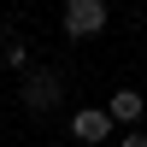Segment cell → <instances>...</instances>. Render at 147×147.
<instances>
[{"instance_id": "6da1fadb", "label": "cell", "mask_w": 147, "mask_h": 147, "mask_svg": "<svg viewBox=\"0 0 147 147\" xmlns=\"http://www.w3.org/2000/svg\"><path fill=\"white\" fill-rule=\"evenodd\" d=\"M112 24V0H65V41H94Z\"/></svg>"}, {"instance_id": "7a4b0ae2", "label": "cell", "mask_w": 147, "mask_h": 147, "mask_svg": "<svg viewBox=\"0 0 147 147\" xmlns=\"http://www.w3.org/2000/svg\"><path fill=\"white\" fill-rule=\"evenodd\" d=\"M18 100L30 106V112H53V106L65 100V77L47 71V65H30V71H24V82H18Z\"/></svg>"}, {"instance_id": "3957f363", "label": "cell", "mask_w": 147, "mask_h": 147, "mask_svg": "<svg viewBox=\"0 0 147 147\" xmlns=\"http://www.w3.org/2000/svg\"><path fill=\"white\" fill-rule=\"evenodd\" d=\"M112 112H106V106H77V112H71V136H77L82 147H100V141H112Z\"/></svg>"}, {"instance_id": "277c9868", "label": "cell", "mask_w": 147, "mask_h": 147, "mask_svg": "<svg viewBox=\"0 0 147 147\" xmlns=\"http://www.w3.org/2000/svg\"><path fill=\"white\" fill-rule=\"evenodd\" d=\"M106 112H112V124H124V129H136V124H141V112H147V100H141L136 88H118L112 100H106Z\"/></svg>"}, {"instance_id": "5b68a950", "label": "cell", "mask_w": 147, "mask_h": 147, "mask_svg": "<svg viewBox=\"0 0 147 147\" xmlns=\"http://www.w3.org/2000/svg\"><path fill=\"white\" fill-rule=\"evenodd\" d=\"M6 65L24 77V71H30V47H24V41H6Z\"/></svg>"}, {"instance_id": "8992f818", "label": "cell", "mask_w": 147, "mask_h": 147, "mask_svg": "<svg viewBox=\"0 0 147 147\" xmlns=\"http://www.w3.org/2000/svg\"><path fill=\"white\" fill-rule=\"evenodd\" d=\"M118 147H147V136H141V129H129V136L118 141Z\"/></svg>"}]
</instances>
